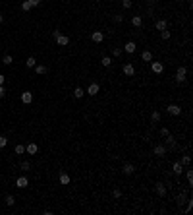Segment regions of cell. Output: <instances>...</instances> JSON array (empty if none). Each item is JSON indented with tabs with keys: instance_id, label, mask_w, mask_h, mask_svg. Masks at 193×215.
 I'll list each match as a JSON object with an SVG mask.
<instances>
[{
	"instance_id": "6da1fadb",
	"label": "cell",
	"mask_w": 193,
	"mask_h": 215,
	"mask_svg": "<svg viewBox=\"0 0 193 215\" xmlns=\"http://www.w3.org/2000/svg\"><path fill=\"white\" fill-rule=\"evenodd\" d=\"M54 35V39H56V43H58L60 47H68V43H70V37H66V35H62L60 31H54L52 33Z\"/></svg>"
},
{
	"instance_id": "7a4b0ae2",
	"label": "cell",
	"mask_w": 193,
	"mask_h": 215,
	"mask_svg": "<svg viewBox=\"0 0 193 215\" xmlns=\"http://www.w3.org/2000/svg\"><path fill=\"white\" fill-rule=\"evenodd\" d=\"M185 76H187L185 66H180L178 72H176V81H178V84H184V81H185Z\"/></svg>"
},
{
	"instance_id": "3957f363",
	"label": "cell",
	"mask_w": 193,
	"mask_h": 215,
	"mask_svg": "<svg viewBox=\"0 0 193 215\" xmlns=\"http://www.w3.org/2000/svg\"><path fill=\"white\" fill-rule=\"evenodd\" d=\"M166 153H168L166 145H155L153 147V155H156V157H166Z\"/></svg>"
},
{
	"instance_id": "277c9868",
	"label": "cell",
	"mask_w": 193,
	"mask_h": 215,
	"mask_svg": "<svg viewBox=\"0 0 193 215\" xmlns=\"http://www.w3.org/2000/svg\"><path fill=\"white\" fill-rule=\"evenodd\" d=\"M166 111L170 112L172 116H180V114H182V107H178V105H168V107H166Z\"/></svg>"
},
{
	"instance_id": "5b68a950",
	"label": "cell",
	"mask_w": 193,
	"mask_h": 215,
	"mask_svg": "<svg viewBox=\"0 0 193 215\" xmlns=\"http://www.w3.org/2000/svg\"><path fill=\"white\" fill-rule=\"evenodd\" d=\"M151 70L155 72V74H162V70H164V64H162V62H151Z\"/></svg>"
},
{
	"instance_id": "8992f818",
	"label": "cell",
	"mask_w": 193,
	"mask_h": 215,
	"mask_svg": "<svg viewBox=\"0 0 193 215\" xmlns=\"http://www.w3.org/2000/svg\"><path fill=\"white\" fill-rule=\"evenodd\" d=\"M91 39H93V43H102V41H104V33H102V31H95L91 35Z\"/></svg>"
},
{
	"instance_id": "52a82bcc",
	"label": "cell",
	"mask_w": 193,
	"mask_h": 215,
	"mask_svg": "<svg viewBox=\"0 0 193 215\" xmlns=\"http://www.w3.org/2000/svg\"><path fill=\"white\" fill-rule=\"evenodd\" d=\"M31 101H33V93H31V91H23V93H21V103L29 105Z\"/></svg>"
},
{
	"instance_id": "ba28073f",
	"label": "cell",
	"mask_w": 193,
	"mask_h": 215,
	"mask_svg": "<svg viewBox=\"0 0 193 215\" xmlns=\"http://www.w3.org/2000/svg\"><path fill=\"white\" fill-rule=\"evenodd\" d=\"M58 182L62 184V186H68V184H70V174H68V173H60Z\"/></svg>"
},
{
	"instance_id": "9c48e42d",
	"label": "cell",
	"mask_w": 193,
	"mask_h": 215,
	"mask_svg": "<svg viewBox=\"0 0 193 215\" xmlns=\"http://www.w3.org/2000/svg\"><path fill=\"white\" fill-rule=\"evenodd\" d=\"M16 186H18V188H27V186H29L27 176H19L18 180H16Z\"/></svg>"
},
{
	"instance_id": "30bf717a",
	"label": "cell",
	"mask_w": 193,
	"mask_h": 215,
	"mask_svg": "<svg viewBox=\"0 0 193 215\" xmlns=\"http://www.w3.org/2000/svg\"><path fill=\"white\" fill-rule=\"evenodd\" d=\"M99 89H101V87H99V84H89V87H87V93L91 95V97H95V95L99 93Z\"/></svg>"
},
{
	"instance_id": "8fae6325",
	"label": "cell",
	"mask_w": 193,
	"mask_h": 215,
	"mask_svg": "<svg viewBox=\"0 0 193 215\" xmlns=\"http://www.w3.org/2000/svg\"><path fill=\"white\" fill-rule=\"evenodd\" d=\"M122 173H124V174H133L135 173V167L131 163H126L124 167H122Z\"/></svg>"
},
{
	"instance_id": "7c38bea8",
	"label": "cell",
	"mask_w": 193,
	"mask_h": 215,
	"mask_svg": "<svg viewBox=\"0 0 193 215\" xmlns=\"http://www.w3.org/2000/svg\"><path fill=\"white\" fill-rule=\"evenodd\" d=\"M124 74L126 76H135V68H133V64H124Z\"/></svg>"
},
{
	"instance_id": "4fadbf2b",
	"label": "cell",
	"mask_w": 193,
	"mask_h": 215,
	"mask_svg": "<svg viewBox=\"0 0 193 215\" xmlns=\"http://www.w3.org/2000/svg\"><path fill=\"white\" fill-rule=\"evenodd\" d=\"M135 49H137V47H135V43H133V41H129V43H126L124 51H126V52H129V54H133V52H135Z\"/></svg>"
},
{
	"instance_id": "5bb4252c",
	"label": "cell",
	"mask_w": 193,
	"mask_h": 215,
	"mask_svg": "<svg viewBox=\"0 0 193 215\" xmlns=\"http://www.w3.org/2000/svg\"><path fill=\"white\" fill-rule=\"evenodd\" d=\"M156 194H158V196H162V198L166 196V186L162 182H156Z\"/></svg>"
},
{
	"instance_id": "9a60e30c",
	"label": "cell",
	"mask_w": 193,
	"mask_h": 215,
	"mask_svg": "<svg viewBox=\"0 0 193 215\" xmlns=\"http://www.w3.org/2000/svg\"><path fill=\"white\" fill-rule=\"evenodd\" d=\"M25 151H27L29 155H35L39 151V147H37V144H27V147H25Z\"/></svg>"
},
{
	"instance_id": "2e32d148",
	"label": "cell",
	"mask_w": 193,
	"mask_h": 215,
	"mask_svg": "<svg viewBox=\"0 0 193 215\" xmlns=\"http://www.w3.org/2000/svg\"><path fill=\"white\" fill-rule=\"evenodd\" d=\"M166 25H168V24H166V19H156L155 27L158 29V31H164V29H166Z\"/></svg>"
},
{
	"instance_id": "e0dca14e",
	"label": "cell",
	"mask_w": 193,
	"mask_h": 215,
	"mask_svg": "<svg viewBox=\"0 0 193 215\" xmlns=\"http://www.w3.org/2000/svg\"><path fill=\"white\" fill-rule=\"evenodd\" d=\"M182 167H184V165L180 163V161H176V163L172 165V173L174 174H182Z\"/></svg>"
},
{
	"instance_id": "ac0fdd59",
	"label": "cell",
	"mask_w": 193,
	"mask_h": 215,
	"mask_svg": "<svg viewBox=\"0 0 193 215\" xmlns=\"http://www.w3.org/2000/svg\"><path fill=\"white\" fill-rule=\"evenodd\" d=\"M131 25H133V27H141V25H143L141 16H133V18H131Z\"/></svg>"
},
{
	"instance_id": "d6986e66",
	"label": "cell",
	"mask_w": 193,
	"mask_h": 215,
	"mask_svg": "<svg viewBox=\"0 0 193 215\" xmlns=\"http://www.w3.org/2000/svg\"><path fill=\"white\" fill-rule=\"evenodd\" d=\"M141 58H143V62H153V52L151 51H143Z\"/></svg>"
},
{
	"instance_id": "ffe728a7",
	"label": "cell",
	"mask_w": 193,
	"mask_h": 215,
	"mask_svg": "<svg viewBox=\"0 0 193 215\" xmlns=\"http://www.w3.org/2000/svg\"><path fill=\"white\" fill-rule=\"evenodd\" d=\"M35 72H37V74H46L48 68H46L45 64H37V66H35Z\"/></svg>"
},
{
	"instance_id": "44dd1931",
	"label": "cell",
	"mask_w": 193,
	"mask_h": 215,
	"mask_svg": "<svg viewBox=\"0 0 193 215\" xmlns=\"http://www.w3.org/2000/svg\"><path fill=\"white\" fill-rule=\"evenodd\" d=\"M83 95H85V91H83L81 87H75V89H74V97H75V99H81Z\"/></svg>"
},
{
	"instance_id": "7402d4cb",
	"label": "cell",
	"mask_w": 193,
	"mask_h": 215,
	"mask_svg": "<svg viewBox=\"0 0 193 215\" xmlns=\"http://www.w3.org/2000/svg\"><path fill=\"white\" fill-rule=\"evenodd\" d=\"M151 120L153 122H160V112H158V111H153L151 112Z\"/></svg>"
},
{
	"instance_id": "603a6c76",
	"label": "cell",
	"mask_w": 193,
	"mask_h": 215,
	"mask_svg": "<svg viewBox=\"0 0 193 215\" xmlns=\"http://www.w3.org/2000/svg\"><path fill=\"white\" fill-rule=\"evenodd\" d=\"M37 66V60H35V56H29L27 58V68H35Z\"/></svg>"
},
{
	"instance_id": "cb8c5ba5",
	"label": "cell",
	"mask_w": 193,
	"mask_h": 215,
	"mask_svg": "<svg viewBox=\"0 0 193 215\" xmlns=\"http://www.w3.org/2000/svg\"><path fill=\"white\" fill-rule=\"evenodd\" d=\"M14 153H16V155H23V153H25V145H16Z\"/></svg>"
},
{
	"instance_id": "d4e9b609",
	"label": "cell",
	"mask_w": 193,
	"mask_h": 215,
	"mask_svg": "<svg viewBox=\"0 0 193 215\" xmlns=\"http://www.w3.org/2000/svg\"><path fill=\"white\" fill-rule=\"evenodd\" d=\"M180 163H182V165H185V167H187V165L191 163V157H189V155H182V161H180Z\"/></svg>"
},
{
	"instance_id": "484cf974",
	"label": "cell",
	"mask_w": 193,
	"mask_h": 215,
	"mask_svg": "<svg viewBox=\"0 0 193 215\" xmlns=\"http://www.w3.org/2000/svg\"><path fill=\"white\" fill-rule=\"evenodd\" d=\"M14 204H16V198H14V196H6V206L12 207Z\"/></svg>"
},
{
	"instance_id": "4316f807",
	"label": "cell",
	"mask_w": 193,
	"mask_h": 215,
	"mask_svg": "<svg viewBox=\"0 0 193 215\" xmlns=\"http://www.w3.org/2000/svg\"><path fill=\"white\" fill-rule=\"evenodd\" d=\"M31 8H33V6L29 4L27 0H25V2H21V10H23V12H29V10H31Z\"/></svg>"
},
{
	"instance_id": "83f0119b",
	"label": "cell",
	"mask_w": 193,
	"mask_h": 215,
	"mask_svg": "<svg viewBox=\"0 0 193 215\" xmlns=\"http://www.w3.org/2000/svg\"><path fill=\"white\" fill-rule=\"evenodd\" d=\"M12 62H14V60H12V56H10V54H6L4 58H2V64H6V66H10Z\"/></svg>"
},
{
	"instance_id": "f1b7e54d",
	"label": "cell",
	"mask_w": 193,
	"mask_h": 215,
	"mask_svg": "<svg viewBox=\"0 0 193 215\" xmlns=\"http://www.w3.org/2000/svg\"><path fill=\"white\" fill-rule=\"evenodd\" d=\"M185 176H187V182H189V186L193 184V171H185Z\"/></svg>"
},
{
	"instance_id": "f546056e",
	"label": "cell",
	"mask_w": 193,
	"mask_h": 215,
	"mask_svg": "<svg viewBox=\"0 0 193 215\" xmlns=\"http://www.w3.org/2000/svg\"><path fill=\"white\" fill-rule=\"evenodd\" d=\"M122 6H124L126 10H129L131 6H133V2H131V0H122Z\"/></svg>"
},
{
	"instance_id": "4dcf8cb0",
	"label": "cell",
	"mask_w": 193,
	"mask_h": 215,
	"mask_svg": "<svg viewBox=\"0 0 193 215\" xmlns=\"http://www.w3.org/2000/svg\"><path fill=\"white\" fill-rule=\"evenodd\" d=\"M6 144H8V138H6V136H0V149L6 147Z\"/></svg>"
},
{
	"instance_id": "1f68e13d",
	"label": "cell",
	"mask_w": 193,
	"mask_h": 215,
	"mask_svg": "<svg viewBox=\"0 0 193 215\" xmlns=\"http://www.w3.org/2000/svg\"><path fill=\"white\" fill-rule=\"evenodd\" d=\"M160 37L164 39V41H166V39H170V31H168V29H164V31H160Z\"/></svg>"
},
{
	"instance_id": "d6a6232c",
	"label": "cell",
	"mask_w": 193,
	"mask_h": 215,
	"mask_svg": "<svg viewBox=\"0 0 193 215\" xmlns=\"http://www.w3.org/2000/svg\"><path fill=\"white\" fill-rule=\"evenodd\" d=\"M168 134H170V130H168L166 126H162V128H160V136H162V138H166Z\"/></svg>"
},
{
	"instance_id": "836d02e7",
	"label": "cell",
	"mask_w": 193,
	"mask_h": 215,
	"mask_svg": "<svg viewBox=\"0 0 193 215\" xmlns=\"http://www.w3.org/2000/svg\"><path fill=\"white\" fill-rule=\"evenodd\" d=\"M185 200H187V196H185V194H180V196H178V201H180V204H185Z\"/></svg>"
},
{
	"instance_id": "e575fe53",
	"label": "cell",
	"mask_w": 193,
	"mask_h": 215,
	"mask_svg": "<svg viewBox=\"0 0 193 215\" xmlns=\"http://www.w3.org/2000/svg\"><path fill=\"white\" fill-rule=\"evenodd\" d=\"M112 56H122V49H112Z\"/></svg>"
},
{
	"instance_id": "d590c367",
	"label": "cell",
	"mask_w": 193,
	"mask_h": 215,
	"mask_svg": "<svg viewBox=\"0 0 193 215\" xmlns=\"http://www.w3.org/2000/svg\"><path fill=\"white\" fill-rule=\"evenodd\" d=\"M102 64H104V66H110V64H112V60L108 58V56H104V58H102Z\"/></svg>"
},
{
	"instance_id": "8d00e7d4",
	"label": "cell",
	"mask_w": 193,
	"mask_h": 215,
	"mask_svg": "<svg viewBox=\"0 0 193 215\" xmlns=\"http://www.w3.org/2000/svg\"><path fill=\"white\" fill-rule=\"evenodd\" d=\"M27 2H29V4L33 6V8H35V6H39V4H41V0H27Z\"/></svg>"
},
{
	"instance_id": "74e56055",
	"label": "cell",
	"mask_w": 193,
	"mask_h": 215,
	"mask_svg": "<svg viewBox=\"0 0 193 215\" xmlns=\"http://www.w3.org/2000/svg\"><path fill=\"white\" fill-rule=\"evenodd\" d=\"M114 21L116 24H122L124 21V16H114Z\"/></svg>"
},
{
	"instance_id": "f35d334b",
	"label": "cell",
	"mask_w": 193,
	"mask_h": 215,
	"mask_svg": "<svg viewBox=\"0 0 193 215\" xmlns=\"http://www.w3.org/2000/svg\"><path fill=\"white\" fill-rule=\"evenodd\" d=\"M29 167H31V165H29L27 161H23V163H21V169H23V171H29Z\"/></svg>"
},
{
	"instance_id": "ab89813d",
	"label": "cell",
	"mask_w": 193,
	"mask_h": 215,
	"mask_svg": "<svg viewBox=\"0 0 193 215\" xmlns=\"http://www.w3.org/2000/svg\"><path fill=\"white\" fill-rule=\"evenodd\" d=\"M112 196H114V198H120V196H122V192H120V190H118V188H116V190H114V192H112Z\"/></svg>"
},
{
	"instance_id": "60d3db41",
	"label": "cell",
	"mask_w": 193,
	"mask_h": 215,
	"mask_svg": "<svg viewBox=\"0 0 193 215\" xmlns=\"http://www.w3.org/2000/svg\"><path fill=\"white\" fill-rule=\"evenodd\" d=\"M4 93H6V89L2 87V85H0V97H4Z\"/></svg>"
},
{
	"instance_id": "b9f144b4",
	"label": "cell",
	"mask_w": 193,
	"mask_h": 215,
	"mask_svg": "<svg viewBox=\"0 0 193 215\" xmlns=\"http://www.w3.org/2000/svg\"><path fill=\"white\" fill-rule=\"evenodd\" d=\"M4 80H6V78H4L2 74H0V85H4Z\"/></svg>"
},
{
	"instance_id": "7bdbcfd3",
	"label": "cell",
	"mask_w": 193,
	"mask_h": 215,
	"mask_svg": "<svg viewBox=\"0 0 193 215\" xmlns=\"http://www.w3.org/2000/svg\"><path fill=\"white\" fill-rule=\"evenodd\" d=\"M2 19H4V18H2V14H0V24H2Z\"/></svg>"
}]
</instances>
